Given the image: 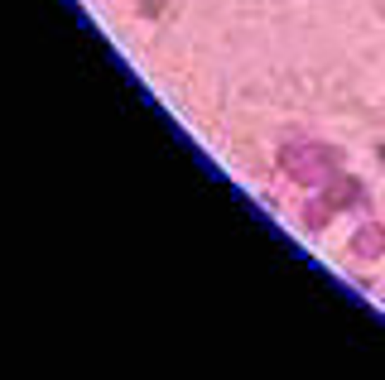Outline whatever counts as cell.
<instances>
[{"mask_svg": "<svg viewBox=\"0 0 385 380\" xmlns=\"http://www.w3.org/2000/svg\"><path fill=\"white\" fill-rule=\"evenodd\" d=\"M352 250H357L361 260H376V255L385 250V226H376V221H371V226H361L357 241H352Z\"/></svg>", "mask_w": 385, "mask_h": 380, "instance_id": "obj_1", "label": "cell"}]
</instances>
